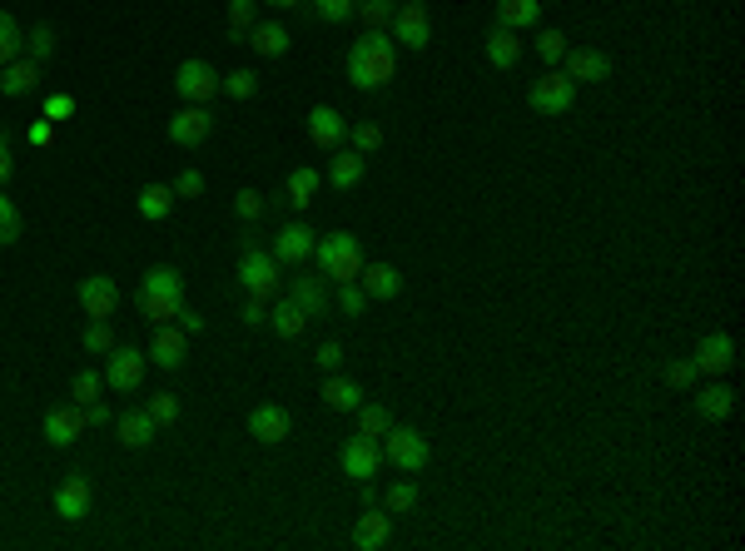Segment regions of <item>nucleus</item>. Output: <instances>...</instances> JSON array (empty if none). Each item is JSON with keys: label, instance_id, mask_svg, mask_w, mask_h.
Wrapping results in <instances>:
<instances>
[{"label": "nucleus", "instance_id": "obj_43", "mask_svg": "<svg viewBox=\"0 0 745 551\" xmlns=\"http://www.w3.org/2000/svg\"><path fill=\"white\" fill-rule=\"evenodd\" d=\"M368 303H373V298L363 293V283H358V278H353V283H338V308H343L348 318H363V313H368Z\"/></svg>", "mask_w": 745, "mask_h": 551}, {"label": "nucleus", "instance_id": "obj_26", "mask_svg": "<svg viewBox=\"0 0 745 551\" xmlns=\"http://www.w3.org/2000/svg\"><path fill=\"white\" fill-rule=\"evenodd\" d=\"M363 174H368V154H358V149H333V159H328V184H333V189H358Z\"/></svg>", "mask_w": 745, "mask_h": 551}, {"label": "nucleus", "instance_id": "obj_52", "mask_svg": "<svg viewBox=\"0 0 745 551\" xmlns=\"http://www.w3.org/2000/svg\"><path fill=\"white\" fill-rule=\"evenodd\" d=\"M169 189H174V199H199V194H204V174H199V169H184Z\"/></svg>", "mask_w": 745, "mask_h": 551}, {"label": "nucleus", "instance_id": "obj_55", "mask_svg": "<svg viewBox=\"0 0 745 551\" xmlns=\"http://www.w3.org/2000/svg\"><path fill=\"white\" fill-rule=\"evenodd\" d=\"M55 130H60V125H50V120L40 115V120H30V125H25V139H30L35 149H50V144H55Z\"/></svg>", "mask_w": 745, "mask_h": 551}, {"label": "nucleus", "instance_id": "obj_22", "mask_svg": "<svg viewBox=\"0 0 745 551\" xmlns=\"http://www.w3.org/2000/svg\"><path fill=\"white\" fill-rule=\"evenodd\" d=\"M110 427H115V437H120L125 447H135V452H140V447H149V442L159 437V422H154L145 408H125V413L115 417Z\"/></svg>", "mask_w": 745, "mask_h": 551}, {"label": "nucleus", "instance_id": "obj_28", "mask_svg": "<svg viewBox=\"0 0 745 551\" xmlns=\"http://www.w3.org/2000/svg\"><path fill=\"white\" fill-rule=\"evenodd\" d=\"M269 323H274V333H279V338H289V343H294V338H303V328H308V313L298 308L289 293H284V298H274V303H269Z\"/></svg>", "mask_w": 745, "mask_h": 551}, {"label": "nucleus", "instance_id": "obj_37", "mask_svg": "<svg viewBox=\"0 0 745 551\" xmlns=\"http://www.w3.org/2000/svg\"><path fill=\"white\" fill-rule=\"evenodd\" d=\"M358 20H363V30H388L393 25V15H398V5L393 0H358V10H353Z\"/></svg>", "mask_w": 745, "mask_h": 551}, {"label": "nucleus", "instance_id": "obj_39", "mask_svg": "<svg viewBox=\"0 0 745 551\" xmlns=\"http://www.w3.org/2000/svg\"><path fill=\"white\" fill-rule=\"evenodd\" d=\"M219 90L229 100H254L259 95V75L254 70H229V75H219Z\"/></svg>", "mask_w": 745, "mask_h": 551}, {"label": "nucleus", "instance_id": "obj_29", "mask_svg": "<svg viewBox=\"0 0 745 551\" xmlns=\"http://www.w3.org/2000/svg\"><path fill=\"white\" fill-rule=\"evenodd\" d=\"M358 283H363L368 298H398V293H403V274H398L393 264H363Z\"/></svg>", "mask_w": 745, "mask_h": 551}, {"label": "nucleus", "instance_id": "obj_21", "mask_svg": "<svg viewBox=\"0 0 745 551\" xmlns=\"http://www.w3.org/2000/svg\"><path fill=\"white\" fill-rule=\"evenodd\" d=\"M562 75L577 80V85H596V80L611 75V60H606L601 50H567V55H562Z\"/></svg>", "mask_w": 745, "mask_h": 551}, {"label": "nucleus", "instance_id": "obj_25", "mask_svg": "<svg viewBox=\"0 0 745 551\" xmlns=\"http://www.w3.org/2000/svg\"><path fill=\"white\" fill-rule=\"evenodd\" d=\"M482 50H487V60H492L497 70H517V65H522V40H517V30H507V25H492L487 40H482Z\"/></svg>", "mask_w": 745, "mask_h": 551}, {"label": "nucleus", "instance_id": "obj_59", "mask_svg": "<svg viewBox=\"0 0 745 551\" xmlns=\"http://www.w3.org/2000/svg\"><path fill=\"white\" fill-rule=\"evenodd\" d=\"M10 174H15V159H10V144H0V189H5Z\"/></svg>", "mask_w": 745, "mask_h": 551}, {"label": "nucleus", "instance_id": "obj_2", "mask_svg": "<svg viewBox=\"0 0 745 551\" xmlns=\"http://www.w3.org/2000/svg\"><path fill=\"white\" fill-rule=\"evenodd\" d=\"M135 303H140V313H145L154 328H159V323H174L179 308H184V274H179L174 264H154V269L140 278Z\"/></svg>", "mask_w": 745, "mask_h": 551}, {"label": "nucleus", "instance_id": "obj_30", "mask_svg": "<svg viewBox=\"0 0 745 551\" xmlns=\"http://www.w3.org/2000/svg\"><path fill=\"white\" fill-rule=\"evenodd\" d=\"M333 413H353L358 403H363V388L353 383V378H343V373H328V383H323V393H318Z\"/></svg>", "mask_w": 745, "mask_h": 551}, {"label": "nucleus", "instance_id": "obj_34", "mask_svg": "<svg viewBox=\"0 0 745 551\" xmlns=\"http://www.w3.org/2000/svg\"><path fill=\"white\" fill-rule=\"evenodd\" d=\"M284 194H289V204H294V209H308V204L318 199V169H308V164L289 169V184H284Z\"/></svg>", "mask_w": 745, "mask_h": 551}, {"label": "nucleus", "instance_id": "obj_3", "mask_svg": "<svg viewBox=\"0 0 745 551\" xmlns=\"http://www.w3.org/2000/svg\"><path fill=\"white\" fill-rule=\"evenodd\" d=\"M313 259H318V274L328 278V283H353V278L363 274V239L358 234H348V229H333V234H323L318 239V249H313Z\"/></svg>", "mask_w": 745, "mask_h": 551}, {"label": "nucleus", "instance_id": "obj_1", "mask_svg": "<svg viewBox=\"0 0 745 551\" xmlns=\"http://www.w3.org/2000/svg\"><path fill=\"white\" fill-rule=\"evenodd\" d=\"M398 70V40L393 30H363L353 45H348V80L353 90H383Z\"/></svg>", "mask_w": 745, "mask_h": 551}, {"label": "nucleus", "instance_id": "obj_49", "mask_svg": "<svg viewBox=\"0 0 745 551\" xmlns=\"http://www.w3.org/2000/svg\"><path fill=\"white\" fill-rule=\"evenodd\" d=\"M145 413L154 417L159 427H169V422L179 417V398H174V393H154V398L145 403Z\"/></svg>", "mask_w": 745, "mask_h": 551}, {"label": "nucleus", "instance_id": "obj_48", "mask_svg": "<svg viewBox=\"0 0 745 551\" xmlns=\"http://www.w3.org/2000/svg\"><path fill=\"white\" fill-rule=\"evenodd\" d=\"M40 115H45L50 125H60V120H70V115H75V95H65V90H55V95H45V105H40Z\"/></svg>", "mask_w": 745, "mask_h": 551}, {"label": "nucleus", "instance_id": "obj_60", "mask_svg": "<svg viewBox=\"0 0 745 551\" xmlns=\"http://www.w3.org/2000/svg\"><path fill=\"white\" fill-rule=\"evenodd\" d=\"M264 5H279V10H303V0H264Z\"/></svg>", "mask_w": 745, "mask_h": 551}, {"label": "nucleus", "instance_id": "obj_53", "mask_svg": "<svg viewBox=\"0 0 745 551\" xmlns=\"http://www.w3.org/2000/svg\"><path fill=\"white\" fill-rule=\"evenodd\" d=\"M696 378H701V373H696V363H691V358H676V363H666V383H671V388H691Z\"/></svg>", "mask_w": 745, "mask_h": 551}, {"label": "nucleus", "instance_id": "obj_4", "mask_svg": "<svg viewBox=\"0 0 745 551\" xmlns=\"http://www.w3.org/2000/svg\"><path fill=\"white\" fill-rule=\"evenodd\" d=\"M378 447H383V462H393V467H398V472H408V477L428 472V462H433L428 437H423L418 427H403V422H393V427L378 437Z\"/></svg>", "mask_w": 745, "mask_h": 551}, {"label": "nucleus", "instance_id": "obj_54", "mask_svg": "<svg viewBox=\"0 0 745 551\" xmlns=\"http://www.w3.org/2000/svg\"><path fill=\"white\" fill-rule=\"evenodd\" d=\"M313 363H318L323 373H338V363H343V343H338V338H328V343H318V353H313Z\"/></svg>", "mask_w": 745, "mask_h": 551}, {"label": "nucleus", "instance_id": "obj_15", "mask_svg": "<svg viewBox=\"0 0 745 551\" xmlns=\"http://www.w3.org/2000/svg\"><path fill=\"white\" fill-rule=\"evenodd\" d=\"M80 308H85V318H115V308H120V288H115V278L110 274L80 278Z\"/></svg>", "mask_w": 745, "mask_h": 551}, {"label": "nucleus", "instance_id": "obj_44", "mask_svg": "<svg viewBox=\"0 0 745 551\" xmlns=\"http://www.w3.org/2000/svg\"><path fill=\"white\" fill-rule=\"evenodd\" d=\"M70 393L80 398V408H85V403H95V398L105 393V373H95V368H80V373H75V383H70Z\"/></svg>", "mask_w": 745, "mask_h": 551}, {"label": "nucleus", "instance_id": "obj_10", "mask_svg": "<svg viewBox=\"0 0 745 551\" xmlns=\"http://www.w3.org/2000/svg\"><path fill=\"white\" fill-rule=\"evenodd\" d=\"M338 467H343V477H353V482H373L378 472H383V447L373 442V437H348L343 447H338Z\"/></svg>", "mask_w": 745, "mask_h": 551}, {"label": "nucleus", "instance_id": "obj_8", "mask_svg": "<svg viewBox=\"0 0 745 551\" xmlns=\"http://www.w3.org/2000/svg\"><path fill=\"white\" fill-rule=\"evenodd\" d=\"M388 30H393V40H398L403 50H428V45H433V15H428L423 0H403Z\"/></svg>", "mask_w": 745, "mask_h": 551}, {"label": "nucleus", "instance_id": "obj_47", "mask_svg": "<svg viewBox=\"0 0 745 551\" xmlns=\"http://www.w3.org/2000/svg\"><path fill=\"white\" fill-rule=\"evenodd\" d=\"M348 139H353L358 154H378V149H383V130L368 125V120H363V125H348Z\"/></svg>", "mask_w": 745, "mask_h": 551}, {"label": "nucleus", "instance_id": "obj_9", "mask_svg": "<svg viewBox=\"0 0 745 551\" xmlns=\"http://www.w3.org/2000/svg\"><path fill=\"white\" fill-rule=\"evenodd\" d=\"M174 90H179L184 105H209V100L219 95V70H214L209 60H184V65L174 70Z\"/></svg>", "mask_w": 745, "mask_h": 551}, {"label": "nucleus", "instance_id": "obj_16", "mask_svg": "<svg viewBox=\"0 0 745 551\" xmlns=\"http://www.w3.org/2000/svg\"><path fill=\"white\" fill-rule=\"evenodd\" d=\"M289 298H294L308 318H323V313H328V278H318L308 264H298V274L289 278Z\"/></svg>", "mask_w": 745, "mask_h": 551}, {"label": "nucleus", "instance_id": "obj_7", "mask_svg": "<svg viewBox=\"0 0 745 551\" xmlns=\"http://www.w3.org/2000/svg\"><path fill=\"white\" fill-rule=\"evenodd\" d=\"M145 368H149V358L140 348L115 343V348L105 353V388H110V393H140V388H145Z\"/></svg>", "mask_w": 745, "mask_h": 551}, {"label": "nucleus", "instance_id": "obj_27", "mask_svg": "<svg viewBox=\"0 0 745 551\" xmlns=\"http://www.w3.org/2000/svg\"><path fill=\"white\" fill-rule=\"evenodd\" d=\"M696 413L706 417V422H721V417L736 413V393H731V383L711 378V383L701 388V398H696Z\"/></svg>", "mask_w": 745, "mask_h": 551}, {"label": "nucleus", "instance_id": "obj_20", "mask_svg": "<svg viewBox=\"0 0 745 551\" xmlns=\"http://www.w3.org/2000/svg\"><path fill=\"white\" fill-rule=\"evenodd\" d=\"M30 90H40V60L20 55V60H10V65L0 70V95H5V100H25Z\"/></svg>", "mask_w": 745, "mask_h": 551}, {"label": "nucleus", "instance_id": "obj_36", "mask_svg": "<svg viewBox=\"0 0 745 551\" xmlns=\"http://www.w3.org/2000/svg\"><path fill=\"white\" fill-rule=\"evenodd\" d=\"M353 413H358V437H373V442H378V437L393 427V413H388L383 403H358Z\"/></svg>", "mask_w": 745, "mask_h": 551}, {"label": "nucleus", "instance_id": "obj_14", "mask_svg": "<svg viewBox=\"0 0 745 551\" xmlns=\"http://www.w3.org/2000/svg\"><path fill=\"white\" fill-rule=\"evenodd\" d=\"M313 249H318V234H313V229H308L303 219L284 224V229L274 234V244H269V254H274L279 264H289V269L308 264V259H313Z\"/></svg>", "mask_w": 745, "mask_h": 551}, {"label": "nucleus", "instance_id": "obj_41", "mask_svg": "<svg viewBox=\"0 0 745 551\" xmlns=\"http://www.w3.org/2000/svg\"><path fill=\"white\" fill-rule=\"evenodd\" d=\"M259 25V0H229V35H249Z\"/></svg>", "mask_w": 745, "mask_h": 551}, {"label": "nucleus", "instance_id": "obj_38", "mask_svg": "<svg viewBox=\"0 0 745 551\" xmlns=\"http://www.w3.org/2000/svg\"><path fill=\"white\" fill-rule=\"evenodd\" d=\"M20 50H25V35H20L15 15H10V10H0V70H5L10 60H20Z\"/></svg>", "mask_w": 745, "mask_h": 551}, {"label": "nucleus", "instance_id": "obj_32", "mask_svg": "<svg viewBox=\"0 0 745 551\" xmlns=\"http://www.w3.org/2000/svg\"><path fill=\"white\" fill-rule=\"evenodd\" d=\"M249 45H254L264 60H279V55H289L294 40H289V30H284L279 20H269V25H254V30H249Z\"/></svg>", "mask_w": 745, "mask_h": 551}, {"label": "nucleus", "instance_id": "obj_17", "mask_svg": "<svg viewBox=\"0 0 745 551\" xmlns=\"http://www.w3.org/2000/svg\"><path fill=\"white\" fill-rule=\"evenodd\" d=\"M289 432H294V417H289V408H279V403H259V408L249 413V437H259V442H269V447L289 442Z\"/></svg>", "mask_w": 745, "mask_h": 551}, {"label": "nucleus", "instance_id": "obj_18", "mask_svg": "<svg viewBox=\"0 0 745 551\" xmlns=\"http://www.w3.org/2000/svg\"><path fill=\"white\" fill-rule=\"evenodd\" d=\"M90 477H80V472H70L60 487H55V517H65V522H85L90 517Z\"/></svg>", "mask_w": 745, "mask_h": 551}, {"label": "nucleus", "instance_id": "obj_13", "mask_svg": "<svg viewBox=\"0 0 745 551\" xmlns=\"http://www.w3.org/2000/svg\"><path fill=\"white\" fill-rule=\"evenodd\" d=\"M691 363H696L701 378H726V373L736 368V338H731V333H706V338L696 343Z\"/></svg>", "mask_w": 745, "mask_h": 551}, {"label": "nucleus", "instance_id": "obj_33", "mask_svg": "<svg viewBox=\"0 0 745 551\" xmlns=\"http://www.w3.org/2000/svg\"><path fill=\"white\" fill-rule=\"evenodd\" d=\"M537 20H542V0H497V25H507V30L522 35Z\"/></svg>", "mask_w": 745, "mask_h": 551}, {"label": "nucleus", "instance_id": "obj_50", "mask_svg": "<svg viewBox=\"0 0 745 551\" xmlns=\"http://www.w3.org/2000/svg\"><path fill=\"white\" fill-rule=\"evenodd\" d=\"M20 239V209L5 199V189H0V244H15Z\"/></svg>", "mask_w": 745, "mask_h": 551}, {"label": "nucleus", "instance_id": "obj_58", "mask_svg": "<svg viewBox=\"0 0 745 551\" xmlns=\"http://www.w3.org/2000/svg\"><path fill=\"white\" fill-rule=\"evenodd\" d=\"M174 323H179L184 333H204V313H199V308H189V303L179 308V318H174Z\"/></svg>", "mask_w": 745, "mask_h": 551}, {"label": "nucleus", "instance_id": "obj_45", "mask_svg": "<svg viewBox=\"0 0 745 551\" xmlns=\"http://www.w3.org/2000/svg\"><path fill=\"white\" fill-rule=\"evenodd\" d=\"M25 55H30V60H40V65H45V60H50V55H55V30H50V25H35V30H30V35H25Z\"/></svg>", "mask_w": 745, "mask_h": 551}, {"label": "nucleus", "instance_id": "obj_6", "mask_svg": "<svg viewBox=\"0 0 745 551\" xmlns=\"http://www.w3.org/2000/svg\"><path fill=\"white\" fill-rule=\"evenodd\" d=\"M527 105H532L537 115L557 120V115H567V110L577 105V80H567V75L552 65V70H542V75L527 85Z\"/></svg>", "mask_w": 745, "mask_h": 551}, {"label": "nucleus", "instance_id": "obj_51", "mask_svg": "<svg viewBox=\"0 0 745 551\" xmlns=\"http://www.w3.org/2000/svg\"><path fill=\"white\" fill-rule=\"evenodd\" d=\"M234 214H239L244 224H254V219L264 214V194H259V189H239V199H234Z\"/></svg>", "mask_w": 745, "mask_h": 551}, {"label": "nucleus", "instance_id": "obj_11", "mask_svg": "<svg viewBox=\"0 0 745 551\" xmlns=\"http://www.w3.org/2000/svg\"><path fill=\"white\" fill-rule=\"evenodd\" d=\"M145 358L159 368V373H179V368H184V358H189V333H184L179 323H159V328H154V338H149Z\"/></svg>", "mask_w": 745, "mask_h": 551}, {"label": "nucleus", "instance_id": "obj_62", "mask_svg": "<svg viewBox=\"0 0 745 551\" xmlns=\"http://www.w3.org/2000/svg\"><path fill=\"white\" fill-rule=\"evenodd\" d=\"M393 5H398V0H393Z\"/></svg>", "mask_w": 745, "mask_h": 551}, {"label": "nucleus", "instance_id": "obj_40", "mask_svg": "<svg viewBox=\"0 0 745 551\" xmlns=\"http://www.w3.org/2000/svg\"><path fill=\"white\" fill-rule=\"evenodd\" d=\"M80 348H85V353H110V348H115V328H110V318H90V328L80 333Z\"/></svg>", "mask_w": 745, "mask_h": 551}, {"label": "nucleus", "instance_id": "obj_12", "mask_svg": "<svg viewBox=\"0 0 745 551\" xmlns=\"http://www.w3.org/2000/svg\"><path fill=\"white\" fill-rule=\"evenodd\" d=\"M164 135H169V144H179V149H199L204 139L214 135V115H209V105H184L179 115H169Z\"/></svg>", "mask_w": 745, "mask_h": 551}, {"label": "nucleus", "instance_id": "obj_24", "mask_svg": "<svg viewBox=\"0 0 745 551\" xmlns=\"http://www.w3.org/2000/svg\"><path fill=\"white\" fill-rule=\"evenodd\" d=\"M308 139H313L318 149H338V144L348 139V120H343L333 105H318V110L308 115Z\"/></svg>", "mask_w": 745, "mask_h": 551}, {"label": "nucleus", "instance_id": "obj_31", "mask_svg": "<svg viewBox=\"0 0 745 551\" xmlns=\"http://www.w3.org/2000/svg\"><path fill=\"white\" fill-rule=\"evenodd\" d=\"M169 209H174V189H169V184H145V189L135 194V214L149 219V224L169 219Z\"/></svg>", "mask_w": 745, "mask_h": 551}, {"label": "nucleus", "instance_id": "obj_42", "mask_svg": "<svg viewBox=\"0 0 745 551\" xmlns=\"http://www.w3.org/2000/svg\"><path fill=\"white\" fill-rule=\"evenodd\" d=\"M418 507V482H393L388 487V502H383V512H393V517H408Z\"/></svg>", "mask_w": 745, "mask_h": 551}, {"label": "nucleus", "instance_id": "obj_5", "mask_svg": "<svg viewBox=\"0 0 745 551\" xmlns=\"http://www.w3.org/2000/svg\"><path fill=\"white\" fill-rule=\"evenodd\" d=\"M239 288L274 303L279 298V259L269 249H259V239H244V254H239Z\"/></svg>", "mask_w": 745, "mask_h": 551}, {"label": "nucleus", "instance_id": "obj_35", "mask_svg": "<svg viewBox=\"0 0 745 551\" xmlns=\"http://www.w3.org/2000/svg\"><path fill=\"white\" fill-rule=\"evenodd\" d=\"M353 10H358V0H303V15L323 20V25H343V20H353Z\"/></svg>", "mask_w": 745, "mask_h": 551}, {"label": "nucleus", "instance_id": "obj_61", "mask_svg": "<svg viewBox=\"0 0 745 551\" xmlns=\"http://www.w3.org/2000/svg\"><path fill=\"white\" fill-rule=\"evenodd\" d=\"M0 144H10V139H5V125H0Z\"/></svg>", "mask_w": 745, "mask_h": 551}, {"label": "nucleus", "instance_id": "obj_23", "mask_svg": "<svg viewBox=\"0 0 745 551\" xmlns=\"http://www.w3.org/2000/svg\"><path fill=\"white\" fill-rule=\"evenodd\" d=\"M40 432H45L50 447H70V442L85 432V408H80V403H75V408H50Z\"/></svg>", "mask_w": 745, "mask_h": 551}, {"label": "nucleus", "instance_id": "obj_56", "mask_svg": "<svg viewBox=\"0 0 745 551\" xmlns=\"http://www.w3.org/2000/svg\"><path fill=\"white\" fill-rule=\"evenodd\" d=\"M110 422H115L110 403H100V398H95V403H85V427H110Z\"/></svg>", "mask_w": 745, "mask_h": 551}, {"label": "nucleus", "instance_id": "obj_19", "mask_svg": "<svg viewBox=\"0 0 745 551\" xmlns=\"http://www.w3.org/2000/svg\"><path fill=\"white\" fill-rule=\"evenodd\" d=\"M388 542H393V512L368 507V512L358 517V527H353V547L358 551H383Z\"/></svg>", "mask_w": 745, "mask_h": 551}, {"label": "nucleus", "instance_id": "obj_46", "mask_svg": "<svg viewBox=\"0 0 745 551\" xmlns=\"http://www.w3.org/2000/svg\"><path fill=\"white\" fill-rule=\"evenodd\" d=\"M567 50H572V45H567V35H562V30H542V35H537V55L547 60V70H552Z\"/></svg>", "mask_w": 745, "mask_h": 551}, {"label": "nucleus", "instance_id": "obj_57", "mask_svg": "<svg viewBox=\"0 0 745 551\" xmlns=\"http://www.w3.org/2000/svg\"><path fill=\"white\" fill-rule=\"evenodd\" d=\"M244 323H269V303L249 293V298H244Z\"/></svg>", "mask_w": 745, "mask_h": 551}]
</instances>
